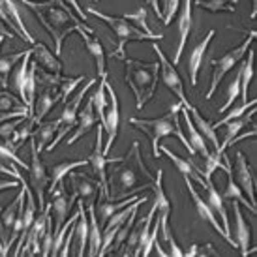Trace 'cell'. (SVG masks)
Listing matches in <instances>:
<instances>
[{
    "mask_svg": "<svg viewBox=\"0 0 257 257\" xmlns=\"http://www.w3.org/2000/svg\"><path fill=\"white\" fill-rule=\"evenodd\" d=\"M116 165L118 167L113 171V175L107 177V199H126L130 195H136L139 190L152 188V182L156 179V175H152L147 169L143 156H141V150H139V141H134L128 154L122 156L116 162Z\"/></svg>",
    "mask_w": 257,
    "mask_h": 257,
    "instance_id": "7a4b0ae2",
    "label": "cell"
},
{
    "mask_svg": "<svg viewBox=\"0 0 257 257\" xmlns=\"http://www.w3.org/2000/svg\"><path fill=\"white\" fill-rule=\"evenodd\" d=\"M184 184H186V188H188V193H190V197H192V203H193V207H195V212H197V216H199L201 220H205L207 223H210L212 227L220 233L225 240H227L233 248H236V244H235V240H233V236L231 235H227L225 231H223V227H221V223H220V220H218V216L212 212V208L208 207V203L203 197L199 195V192L195 190V186H193V182H192V179H188V177H184Z\"/></svg>",
    "mask_w": 257,
    "mask_h": 257,
    "instance_id": "5bb4252c",
    "label": "cell"
},
{
    "mask_svg": "<svg viewBox=\"0 0 257 257\" xmlns=\"http://www.w3.org/2000/svg\"><path fill=\"white\" fill-rule=\"evenodd\" d=\"M34 126H36V124L30 120V118H27L25 124L21 122V124L15 128L14 134L8 137V139H4V145H6L8 149L14 150V152H17V149H19L21 145L27 143L30 137H32V134H34Z\"/></svg>",
    "mask_w": 257,
    "mask_h": 257,
    "instance_id": "d6a6232c",
    "label": "cell"
},
{
    "mask_svg": "<svg viewBox=\"0 0 257 257\" xmlns=\"http://www.w3.org/2000/svg\"><path fill=\"white\" fill-rule=\"evenodd\" d=\"M179 6H180V0H167V4H165V15H164V19H162L165 27L173 21V15L177 14Z\"/></svg>",
    "mask_w": 257,
    "mask_h": 257,
    "instance_id": "db71d44e",
    "label": "cell"
},
{
    "mask_svg": "<svg viewBox=\"0 0 257 257\" xmlns=\"http://www.w3.org/2000/svg\"><path fill=\"white\" fill-rule=\"evenodd\" d=\"M0 173H2V175H8V177H12V179H15V180H19L21 186L27 184V180L23 179V175L17 171V164H14V162H10V165L0 164Z\"/></svg>",
    "mask_w": 257,
    "mask_h": 257,
    "instance_id": "816d5d0a",
    "label": "cell"
},
{
    "mask_svg": "<svg viewBox=\"0 0 257 257\" xmlns=\"http://www.w3.org/2000/svg\"><path fill=\"white\" fill-rule=\"evenodd\" d=\"M122 17H124L126 21L137 23V27L141 30H145L147 34H152V30L149 29V23H147V8H145V4H141L134 14H126V15H122Z\"/></svg>",
    "mask_w": 257,
    "mask_h": 257,
    "instance_id": "c3c4849f",
    "label": "cell"
},
{
    "mask_svg": "<svg viewBox=\"0 0 257 257\" xmlns=\"http://www.w3.org/2000/svg\"><path fill=\"white\" fill-rule=\"evenodd\" d=\"M235 182L240 186L242 192L248 193V199L255 207V177H253V171H251L244 152H240V150H236L235 154Z\"/></svg>",
    "mask_w": 257,
    "mask_h": 257,
    "instance_id": "e0dca14e",
    "label": "cell"
},
{
    "mask_svg": "<svg viewBox=\"0 0 257 257\" xmlns=\"http://www.w3.org/2000/svg\"><path fill=\"white\" fill-rule=\"evenodd\" d=\"M49 193H51V201H49L51 212H55V229H53V233H57L58 229L64 225L66 218H68V212H70V208H72V203L77 199H75L73 193H72V197H68L64 180L58 182L57 188Z\"/></svg>",
    "mask_w": 257,
    "mask_h": 257,
    "instance_id": "9a60e30c",
    "label": "cell"
},
{
    "mask_svg": "<svg viewBox=\"0 0 257 257\" xmlns=\"http://www.w3.org/2000/svg\"><path fill=\"white\" fill-rule=\"evenodd\" d=\"M190 111V116H192V122L195 124V128L199 130V134L203 137H207L208 141L212 143V147H214V150H218L220 149V141H218V136H216V130L212 128V122H208L207 118H203L201 116V113L197 111V109L193 107H190L188 109Z\"/></svg>",
    "mask_w": 257,
    "mask_h": 257,
    "instance_id": "836d02e7",
    "label": "cell"
},
{
    "mask_svg": "<svg viewBox=\"0 0 257 257\" xmlns=\"http://www.w3.org/2000/svg\"><path fill=\"white\" fill-rule=\"evenodd\" d=\"M152 51L158 55V62H160V70H162V83H164V85L179 98V101H182V105H184L186 109H190L192 107V103H190L188 98H186L184 83H182V77H180V73L177 72L175 64L167 60L165 53L162 51V47H160L156 42H152Z\"/></svg>",
    "mask_w": 257,
    "mask_h": 257,
    "instance_id": "9c48e42d",
    "label": "cell"
},
{
    "mask_svg": "<svg viewBox=\"0 0 257 257\" xmlns=\"http://www.w3.org/2000/svg\"><path fill=\"white\" fill-rule=\"evenodd\" d=\"M96 83V79H90V81H86V85L79 90L75 96H73L70 101H64V107H62V113H60V116H58L57 120H55V124H57V134H55V137L51 139V143L45 147V150L47 152H53V150L57 149V145L64 139V137H68V134L72 132L73 128H75V122H77V113L79 109H81V103H83V98L86 96V92H88V88Z\"/></svg>",
    "mask_w": 257,
    "mask_h": 257,
    "instance_id": "8992f818",
    "label": "cell"
},
{
    "mask_svg": "<svg viewBox=\"0 0 257 257\" xmlns=\"http://www.w3.org/2000/svg\"><path fill=\"white\" fill-rule=\"evenodd\" d=\"M0 212H2V208H0Z\"/></svg>",
    "mask_w": 257,
    "mask_h": 257,
    "instance_id": "6125c7cd",
    "label": "cell"
},
{
    "mask_svg": "<svg viewBox=\"0 0 257 257\" xmlns=\"http://www.w3.org/2000/svg\"><path fill=\"white\" fill-rule=\"evenodd\" d=\"M184 107L182 105V101H177V103H173L171 107H169V113L164 114V116H160V118H130V124L132 126H136L137 130H141L145 132L147 136L150 137V145H152V154L156 160L162 158V152H160V141L167 136H175L180 139V143L184 145L188 152L195 156V152L193 149L190 147L188 143V137L184 136V132L180 128V109Z\"/></svg>",
    "mask_w": 257,
    "mask_h": 257,
    "instance_id": "3957f363",
    "label": "cell"
},
{
    "mask_svg": "<svg viewBox=\"0 0 257 257\" xmlns=\"http://www.w3.org/2000/svg\"><path fill=\"white\" fill-rule=\"evenodd\" d=\"M86 207V214H88V242H86V255L96 257L101 248V229L100 220H98V212H96V203H88Z\"/></svg>",
    "mask_w": 257,
    "mask_h": 257,
    "instance_id": "7402d4cb",
    "label": "cell"
},
{
    "mask_svg": "<svg viewBox=\"0 0 257 257\" xmlns=\"http://www.w3.org/2000/svg\"><path fill=\"white\" fill-rule=\"evenodd\" d=\"M233 214H235V244L236 248L240 250V255L248 257V253H253L255 250H248L250 248V227L244 220L242 210H240V205L238 201H233Z\"/></svg>",
    "mask_w": 257,
    "mask_h": 257,
    "instance_id": "44dd1931",
    "label": "cell"
},
{
    "mask_svg": "<svg viewBox=\"0 0 257 257\" xmlns=\"http://www.w3.org/2000/svg\"><path fill=\"white\" fill-rule=\"evenodd\" d=\"M70 184H72V192L77 201H83L85 205L88 203H96V195L100 192V182L96 179H90L88 175L83 173H70L68 175Z\"/></svg>",
    "mask_w": 257,
    "mask_h": 257,
    "instance_id": "2e32d148",
    "label": "cell"
},
{
    "mask_svg": "<svg viewBox=\"0 0 257 257\" xmlns=\"http://www.w3.org/2000/svg\"><path fill=\"white\" fill-rule=\"evenodd\" d=\"M4 43V34H0V45Z\"/></svg>",
    "mask_w": 257,
    "mask_h": 257,
    "instance_id": "91938a15",
    "label": "cell"
},
{
    "mask_svg": "<svg viewBox=\"0 0 257 257\" xmlns=\"http://www.w3.org/2000/svg\"><path fill=\"white\" fill-rule=\"evenodd\" d=\"M255 103H257V100H250V101H242L240 105H236V107H233L231 111H229V114H225L221 120H218V122H212V128L214 130H218L220 126H223L225 122H229V120H233V118H238V116H242L244 113H248V109H251V107H255Z\"/></svg>",
    "mask_w": 257,
    "mask_h": 257,
    "instance_id": "ee69618b",
    "label": "cell"
},
{
    "mask_svg": "<svg viewBox=\"0 0 257 257\" xmlns=\"http://www.w3.org/2000/svg\"><path fill=\"white\" fill-rule=\"evenodd\" d=\"M25 57V51H19V53H10V55H4L0 57V86L2 88H8V75L10 72L15 68V64L23 60Z\"/></svg>",
    "mask_w": 257,
    "mask_h": 257,
    "instance_id": "60d3db41",
    "label": "cell"
},
{
    "mask_svg": "<svg viewBox=\"0 0 257 257\" xmlns=\"http://www.w3.org/2000/svg\"><path fill=\"white\" fill-rule=\"evenodd\" d=\"M141 203H149V197H139L137 201L130 203L126 207H122L120 210H116V212H113V214L109 216L107 221H105V229H103V233H101V248H100V251H98V255L100 257L107 255L109 250H111V244H113V240H114V235L118 233L120 225L128 220V216L132 214L134 208H139Z\"/></svg>",
    "mask_w": 257,
    "mask_h": 257,
    "instance_id": "30bf717a",
    "label": "cell"
},
{
    "mask_svg": "<svg viewBox=\"0 0 257 257\" xmlns=\"http://www.w3.org/2000/svg\"><path fill=\"white\" fill-rule=\"evenodd\" d=\"M136 218H137V208H134V210H132V214L128 216V220L122 223L120 229H118V233L114 235V240H113V244H111V246H113V250H120L122 248V244H124V240H126V236H128L130 229H132V225H134Z\"/></svg>",
    "mask_w": 257,
    "mask_h": 257,
    "instance_id": "bcb514c9",
    "label": "cell"
},
{
    "mask_svg": "<svg viewBox=\"0 0 257 257\" xmlns=\"http://www.w3.org/2000/svg\"><path fill=\"white\" fill-rule=\"evenodd\" d=\"M152 190H154V207L158 212V221H160V233L164 235L167 240L173 231L169 227V214H171V203L169 197L165 195L164 190V169H158L156 179L152 182Z\"/></svg>",
    "mask_w": 257,
    "mask_h": 257,
    "instance_id": "7c38bea8",
    "label": "cell"
},
{
    "mask_svg": "<svg viewBox=\"0 0 257 257\" xmlns=\"http://www.w3.org/2000/svg\"><path fill=\"white\" fill-rule=\"evenodd\" d=\"M0 158H6L8 162H14V164H17L19 167H23V169H27V171H29V165L25 164L21 158L15 154L14 150L8 149L6 145H0Z\"/></svg>",
    "mask_w": 257,
    "mask_h": 257,
    "instance_id": "f907efd6",
    "label": "cell"
},
{
    "mask_svg": "<svg viewBox=\"0 0 257 257\" xmlns=\"http://www.w3.org/2000/svg\"><path fill=\"white\" fill-rule=\"evenodd\" d=\"M207 203L208 207L212 208V212H214L216 216H220V223L221 227H223V231L227 233V235H231V223H229V218H227V210H225V201H223V197H221L220 193H218V190H216L214 182H207Z\"/></svg>",
    "mask_w": 257,
    "mask_h": 257,
    "instance_id": "4316f807",
    "label": "cell"
},
{
    "mask_svg": "<svg viewBox=\"0 0 257 257\" xmlns=\"http://www.w3.org/2000/svg\"><path fill=\"white\" fill-rule=\"evenodd\" d=\"M160 152H164L167 158H171V162L175 164V167H177V169L182 173V177H188V179L195 180V182H197V184H201V186H207L205 179L201 177L199 167L193 164L192 158H188V160H186V158L177 156V154H173L171 150L167 149V147H164V145H160Z\"/></svg>",
    "mask_w": 257,
    "mask_h": 257,
    "instance_id": "d4e9b609",
    "label": "cell"
},
{
    "mask_svg": "<svg viewBox=\"0 0 257 257\" xmlns=\"http://www.w3.org/2000/svg\"><path fill=\"white\" fill-rule=\"evenodd\" d=\"M120 60L126 66V83L136 94L137 109L141 111L154 98V92L158 88L160 62H143V60H134L128 57H122Z\"/></svg>",
    "mask_w": 257,
    "mask_h": 257,
    "instance_id": "277c9868",
    "label": "cell"
},
{
    "mask_svg": "<svg viewBox=\"0 0 257 257\" xmlns=\"http://www.w3.org/2000/svg\"><path fill=\"white\" fill-rule=\"evenodd\" d=\"M29 182L32 193L38 197V210L45 208V193L49 184V173L40 160V152L36 147V139H30V165H29Z\"/></svg>",
    "mask_w": 257,
    "mask_h": 257,
    "instance_id": "ba28073f",
    "label": "cell"
},
{
    "mask_svg": "<svg viewBox=\"0 0 257 257\" xmlns=\"http://www.w3.org/2000/svg\"><path fill=\"white\" fill-rule=\"evenodd\" d=\"M105 92H107V107H105V118H103V124L101 128L107 132V141L103 145V154L107 156L111 147H113L114 139H116V134H118V124H120V107H118V98H116V92L111 86L109 81H105Z\"/></svg>",
    "mask_w": 257,
    "mask_h": 257,
    "instance_id": "8fae6325",
    "label": "cell"
},
{
    "mask_svg": "<svg viewBox=\"0 0 257 257\" xmlns=\"http://www.w3.org/2000/svg\"><path fill=\"white\" fill-rule=\"evenodd\" d=\"M79 208H77V220L73 223V238H77V244H75V255L81 257L86 253V242H88V214H86V207L83 201H79L77 203Z\"/></svg>",
    "mask_w": 257,
    "mask_h": 257,
    "instance_id": "484cf974",
    "label": "cell"
},
{
    "mask_svg": "<svg viewBox=\"0 0 257 257\" xmlns=\"http://www.w3.org/2000/svg\"><path fill=\"white\" fill-rule=\"evenodd\" d=\"M83 42H85L86 51L90 53V57L94 58V64H96V72H98V77H107V66H105V51H103V45H101L92 34H86L83 32L81 34Z\"/></svg>",
    "mask_w": 257,
    "mask_h": 257,
    "instance_id": "83f0119b",
    "label": "cell"
},
{
    "mask_svg": "<svg viewBox=\"0 0 257 257\" xmlns=\"http://www.w3.org/2000/svg\"><path fill=\"white\" fill-rule=\"evenodd\" d=\"M225 173H227V186H225V190H223V193H221L223 201H238V203H242L244 207L250 208L251 212L255 214V212H257L255 207H253L250 201L244 197L242 190H240V186H238L235 180H233V169L229 167V169H225Z\"/></svg>",
    "mask_w": 257,
    "mask_h": 257,
    "instance_id": "e575fe53",
    "label": "cell"
},
{
    "mask_svg": "<svg viewBox=\"0 0 257 257\" xmlns=\"http://www.w3.org/2000/svg\"><path fill=\"white\" fill-rule=\"evenodd\" d=\"M23 107H27V105L19 100V96L12 94L8 88L0 90V111H17Z\"/></svg>",
    "mask_w": 257,
    "mask_h": 257,
    "instance_id": "f6af8a7d",
    "label": "cell"
},
{
    "mask_svg": "<svg viewBox=\"0 0 257 257\" xmlns=\"http://www.w3.org/2000/svg\"><path fill=\"white\" fill-rule=\"evenodd\" d=\"M147 2L154 8V14H156L158 19H164V14H162V10H160V2H158V0H147Z\"/></svg>",
    "mask_w": 257,
    "mask_h": 257,
    "instance_id": "6f0895ef",
    "label": "cell"
},
{
    "mask_svg": "<svg viewBox=\"0 0 257 257\" xmlns=\"http://www.w3.org/2000/svg\"><path fill=\"white\" fill-rule=\"evenodd\" d=\"M240 98V68L236 70V75L235 79L229 83V88H227V100H225V103L221 105L220 109H218V113H225L233 103H235L236 100Z\"/></svg>",
    "mask_w": 257,
    "mask_h": 257,
    "instance_id": "7bdbcfd3",
    "label": "cell"
},
{
    "mask_svg": "<svg viewBox=\"0 0 257 257\" xmlns=\"http://www.w3.org/2000/svg\"><path fill=\"white\" fill-rule=\"evenodd\" d=\"M85 81V75H79V77H64L62 79V83L58 86V92H60V98H62V103L68 101V96L77 88L81 83Z\"/></svg>",
    "mask_w": 257,
    "mask_h": 257,
    "instance_id": "7dc6e473",
    "label": "cell"
},
{
    "mask_svg": "<svg viewBox=\"0 0 257 257\" xmlns=\"http://www.w3.org/2000/svg\"><path fill=\"white\" fill-rule=\"evenodd\" d=\"M25 186L27 184L21 186L23 190L17 193V197L8 205V208H2V212H0V220H2V227L4 229L14 227V221H15V218H17V212H19V205H21V201H25Z\"/></svg>",
    "mask_w": 257,
    "mask_h": 257,
    "instance_id": "f35d334b",
    "label": "cell"
},
{
    "mask_svg": "<svg viewBox=\"0 0 257 257\" xmlns=\"http://www.w3.org/2000/svg\"><path fill=\"white\" fill-rule=\"evenodd\" d=\"M94 2H98V0H94Z\"/></svg>",
    "mask_w": 257,
    "mask_h": 257,
    "instance_id": "94428289",
    "label": "cell"
},
{
    "mask_svg": "<svg viewBox=\"0 0 257 257\" xmlns=\"http://www.w3.org/2000/svg\"><path fill=\"white\" fill-rule=\"evenodd\" d=\"M32 57H34V62L40 68H43V70H47L51 73H62V62H60V58L55 53H51L45 43L36 42L32 45Z\"/></svg>",
    "mask_w": 257,
    "mask_h": 257,
    "instance_id": "603a6c76",
    "label": "cell"
},
{
    "mask_svg": "<svg viewBox=\"0 0 257 257\" xmlns=\"http://www.w3.org/2000/svg\"><path fill=\"white\" fill-rule=\"evenodd\" d=\"M88 165V160H73V162H62V164H57L51 167V177H49V184H47V192H53L57 188L58 182L70 175L72 171H75L77 167H85Z\"/></svg>",
    "mask_w": 257,
    "mask_h": 257,
    "instance_id": "f546056e",
    "label": "cell"
},
{
    "mask_svg": "<svg viewBox=\"0 0 257 257\" xmlns=\"http://www.w3.org/2000/svg\"><path fill=\"white\" fill-rule=\"evenodd\" d=\"M216 30H208L207 36L203 38V42H199L193 51L190 53V60H188V72H190V83L193 86L197 85V73H199V68L203 64V57H205V53H207L208 45L212 42V38H214Z\"/></svg>",
    "mask_w": 257,
    "mask_h": 257,
    "instance_id": "cb8c5ba5",
    "label": "cell"
},
{
    "mask_svg": "<svg viewBox=\"0 0 257 257\" xmlns=\"http://www.w3.org/2000/svg\"><path fill=\"white\" fill-rule=\"evenodd\" d=\"M98 124V118H96V113H94V105H92V96L86 100L85 107L79 109L77 113V122H75V128L72 130L73 134L70 137H66V143L73 145L77 139H81L83 136H86L92 128H96Z\"/></svg>",
    "mask_w": 257,
    "mask_h": 257,
    "instance_id": "ac0fdd59",
    "label": "cell"
},
{
    "mask_svg": "<svg viewBox=\"0 0 257 257\" xmlns=\"http://www.w3.org/2000/svg\"><path fill=\"white\" fill-rule=\"evenodd\" d=\"M253 107H251V111L246 116H238V118H233V120H229V122H225L223 126H227V130H225V139H223V143H220V149H218V152H225V149L227 147H231V141L235 139V136L240 132V130L248 124V122H251V118H253Z\"/></svg>",
    "mask_w": 257,
    "mask_h": 257,
    "instance_id": "d590c367",
    "label": "cell"
},
{
    "mask_svg": "<svg viewBox=\"0 0 257 257\" xmlns=\"http://www.w3.org/2000/svg\"><path fill=\"white\" fill-rule=\"evenodd\" d=\"M36 147H38V152H42L47 145L51 143V139L55 137V134H57V124H55V120L51 122H40L36 128Z\"/></svg>",
    "mask_w": 257,
    "mask_h": 257,
    "instance_id": "b9f144b4",
    "label": "cell"
},
{
    "mask_svg": "<svg viewBox=\"0 0 257 257\" xmlns=\"http://www.w3.org/2000/svg\"><path fill=\"white\" fill-rule=\"evenodd\" d=\"M139 199V195H130V197H126V199H116V201H111V199H101L98 201V216H100V221L101 223H105L107 221V218L113 212H116V210H120L122 207H126V205H130V203H134V201Z\"/></svg>",
    "mask_w": 257,
    "mask_h": 257,
    "instance_id": "8d00e7d4",
    "label": "cell"
},
{
    "mask_svg": "<svg viewBox=\"0 0 257 257\" xmlns=\"http://www.w3.org/2000/svg\"><path fill=\"white\" fill-rule=\"evenodd\" d=\"M0 4H2V8L6 10V14L10 15V19L15 23V27L19 29L23 40H25L27 43H30V45H34L36 40L30 36L29 29L25 27V21H23V17H21V8H19V4H17L15 0H0Z\"/></svg>",
    "mask_w": 257,
    "mask_h": 257,
    "instance_id": "1f68e13d",
    "label": "cell"
},
{
    "mask_svg": "<svg viewBox=\"0 0 257 257\" xmlns=\"http://www.w3.org/2000/svg\"><path fill=\"white\" fill-rule=\"evenodd\" d=\"M192 4H193V0H182V6H179L180 8V15H179V45H177L175 58H173V64H175V66L180 62V57H182V53H184L188 36H190V32H192Z\"/></svg>",
    "mask_w": 257,
    "mask_h": 257,
    "instance_id": "d6986e66",
    "label": "cell"
},
{
    "mask_svg": "<svg viewBox=\"0 0 257 257\" xmlns=\"http://www.w3.org/2000/svg\"><path fill=\"white\" fill-rule=\"evenodd\" d=\"M58 101H62L60 98V92L55 86H40V94H38V109H34V114L30 116V120L34 124H40V122L47 116L51 109L57 105Z\"/></svg>",
    "mask_w": 257,
    "mask_h": 257,
    "instance_id": "ffe728a7",
    "label": "cell"
},
{
    "mask_svg": "<svg viewBox=\"0 0 257 257\" xmlns=\"http://www.w3.org/2000/svg\"><path fill=\"white\" fill-rule=\"evenodd\" d=\"M180 113H182V118H184L186 128H188V143H190V147L193 149L195 154L203 156V160H205V158L210 154V152H208L207 143H205V137L201 136L199 130L195 128V124L192 122V116H190V113H188V109L182 107L180 109Z\"/></svg>",
    "mask_w": 257,
    "mask_h": 257,
    "instance_id": "f1b7e54d",
    "label": "cell"
},
{
    "mask_svg": "<svg viewBox=\"0 0 257 257\" xmlns=\"http://www.w3.org/2000/svg\"><path fill=\"white\" fill-rule=\"evenodd\" d=\"M86 14L94 15V17H98V19H101V21L107 25L109 29H113L114 36L118 38V47L114 49V53H111V57L118 58L120 60L122 57H124V47H126V43L130 42H160L162 38H164V34H147L145 30L137 29V27H134L132 23H128L124 17H116V15H107L103 14V12H100V10H96L94 6H88L86 8Z\"/></svg>",
    "mask_w": 257,
    "mask_h": 257,
    "instance_id": "5b68a950",
    "label": "cell"
},
{
    "mask_svg": "<svg viewBox=\"0 0 257 257\" xmlns=\"http://www.w3.org/2000/svg\"><path fill=\"white\" fill-rule=\"evenodd\" d=\"M66 4H70V6L73 8V10H75V14L79 15V17H81V19H83V21L85 23H88V17H86V12L85 10H83V8L79 6V2L77 0H64Z\"/></svg>",
    "mask_w": 257,
    "mask_h": 257,
    "instance_id": "11a10c76",
    "label": "cell"
},
{
    "mask_svg": "<svg viewBox=\"0 0 257 257\" xmlns=\"http://www.w3.org/2000/svg\"><path fill=\"white\" fill-rule=\"evenodd\" d=\"M253 38H255V30H251L250 36L246 38L238 47H235V49H229L223 57L220 58H212L210 60V66L214 68L212 70V79H210V88H208V92L205 94V100H210L212 98V94L218 90V86H220L221 79L225 77L233 68H235L240 60L244 58V55H246V51L250 49V45L253 43Z\"/></svg>",
    "mask_w": 257,
    "mask_h": 257,
    "instance_id": "52a82bcc",
    "label": "cell"
},
{
    "mask_svg": "<svg viewBox=\"0 0 257 257\" xmlns=\"http://www.w3.org/2000/svg\"><path fill=\"white\" fill-rule=\"evenodd\" d=\"M30 57H32V49H27L25 51V57H23V64L17 66V70H15V75H14V86L15 94L19 96V100L27 105L29 101H27V90H25V83H27V72H29V64H30ZM29 107V105H27Z\"/></svg>",
    "mask_w": 257,
    "mask_h": 257,
    "instance_id": "4dcf8cb0",
    "label": "cell"
},
{
    "mask_svg": "<svg viewBox=\"0 0 257 257\" xmlns=\"http://www.w3.org/2000/svg\"><path fill=\"white\" fill-rule=\"evenodd\" d=\"M0 32H2L4 36H8V38H14V36H15V34L12 32V30H6L4 27H2V25H0Z\"/></svg>",
    "mask_w": 257,
    "mask_h": 257,
    "instance_id": "680465c9",
    "label": "cell"
},
{
    "mask_svg": "<svg viewBox=\"0 0 257 257\" xmlns=\"http://www.w3.org/2000/svg\"><path fill=\"white\" fill-rule=\"evenodd\" d=\"M248 60L240 64V100L248 101V88H250L251 77H253V51L248 49Z\"/></svg>",
    "mask_w": 257,
    "mask_h": 257,
    "instance_id": "74e56055",
    "label": "cell"
},
{
    "mask_svg": "<svg viewBox=\"0 0 257 257\" xmlns=\"http://www.w3.org/2000/svg\"><path fill=\"white\" fill-rule=\"evenodd\" d=\"M195 6L201 10H207L210 14H218V12H229V14H235L236 4L238 0H193Z\"/></svg>",
    "mask_w": 257,
    "mask_h": 257,
    "instance_id": "ab89813d",
    "label": "cell"
},
{
    "mask_svg": "<svg viewBox=\"0 0 257 257\" xmlns=\"http://www.w3.org/2000/svg\"><path fill=\"white\" fill-rule=\"evenodd\" d=\"M53 238H55V233H53V225L47 227L45 235L42 238V244H40V255H51V250H53Z\"/></svg>",
    "mask_w": 257,
    "mask_h": 257,
    "instance_id": "681fc988",
    "label": "cell"
},
{
    "mask_svg": "<svg viewBox=\"0 0 257 257\" xmlns=\"http://www.w3.org/2000/svg\"><path fill=\"white\" fill-rule=\"evenodd\" d=\"M101 124H98V136H96V143H94V150L90 152V156L86 158L88 160V165H92V173L96 180L100 182V197L101 199H107L109 197V186H107V173H105V167L109 164V158L103 154V141H101Z\"/></svg>",
    "mask_w": 257,
    "mask_h": 257,
    "instance_id": "4fadbf2b",
    "label": "cell"
},
{
    "mask_svg": "<svg viewBox=\"0 0 257 257\" xmlns=\"http://www.w3.org/2000/svg\"><path fill=\"white\" fill-rule=\"evenodd\" d=\"M21 186V182L19 180H0V192H4V190H12V188H19Z\"/></svg>",
    "mask_w": 257,
    "mask_h": 257,
    "instance_id": "9f6ffc18",
    "label": "cell"
},
{
    "mask_svg": "<svg viewBox=\"0 0 257 257\" xmlns=\"http://www.w3.org/2000/svg\"><path fill=\"white\" fill-rule=\"evenodd\" d=\"M30 118V111L29 107H23V109H17V111H0V122L4 120H10V118Z\"/></svg>",
    "mask_w": 257,
    "mask_h": 257,
    "instance_id": "f5cc1de1",
    "label": "cell"
},
{
    "mask_svg": "<svg viewBox=\"0 0 257 257\" xmlns=\"http://www.w3.org/2000/svg\"><path fill=\"white\" fill-rule=\"evenodd\" d=\"M21 4L30 8V12L42 21L43 29L49 32V36L55 42V55L60 57L62 53V42L68 34L79 32V34H94V29L85 23H81L75 15L68 10L64 0H19Z\"/></svg>",
    "mask_w": 257,
    "mask_h": 257,
    "instance_id": "6da1fadb",
    "label": "cell"
}]
</instances>
